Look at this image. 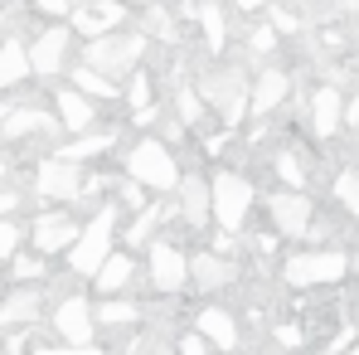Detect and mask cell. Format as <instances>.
<instances>
[{"label":"cell","instance_id":"obj_21","mask_svg":"<svg viewBox=\"0 0 359 355\" xmlns=\"http://www.w3.org/2000/svg\"><path fill=\"white\" fill-rule=\"evenodd\" d=\"M59 112H44V108H15L0 122V141H34V136H59Z\"/></svg>","mask_w":359,"mask_h":355},{"label":"cell","instance_id":"obj_11","mask_svg":"<svg viewBox=\"0 0 359 355\" xmlns=\"http://www.w3.org/2000/svg\"><path fill=\"white\" fill-rule=\"evenodd\" d=\"M238 283H243L238 258H229V253H219V248H199V253H189V292L219 297V292H233Z\"/></svg>","mask_w":359,"mask_h":355},{"label":"cell","instance_id":"obj_20","mask_svg":"<svg viewBox=\"0 0 359 355\" xmlns=\"http://www.w3.org/2000/svg\"><path fill=\"white\" fill-rule=\"evenodd\" d=\"M54 112H59L68 136H83V131L97 127V98H88V93L73 88V83H59V88H54Z\"/></svg>","mask_w":359,"mask_h":355},{"label":"cell","instance_id":"obj_9","mask_svg":"<svg viewBox=\"0 0 359 355\" xmlns=\"http://www.w3.org/2000/svg\"><path fill=\"white\" fill-rule=\"evenodd\" d=\"M49 326H54V336H59L63 346H97V302H88L83 292H68L54 302V311H49Z\"/></svg>","mask_w":359,"mask_h":355},{"label":"cell","instance_id":"obj_16","mask_svg":"<svg viewBox=\"0 0 359 355\" xmlns=\"http://www.w3.org/2000/svg\"><path fill=\"white\" fill-rule=\"evenodd\" d=\"M136 283H146V263L136 258V248H117V253L97 268L93 292L97 297H126V292H136Z\"/></svg>","mask_w":359,"mask_h":355},{"label":"cell","instance_id":"obj_38","mask_svg":"<svg viewBox=\"0 0 359 355\" xmlns=\"http://www.w3.org/2000/svg\"><path fill=\"white\" fill-rule=\"evenodd\" d=\"M248 49H252V54H272V49H277V30H272V25L252 30V34H248Z\"/></svg>","mask_w":359,"mask_h":355},{"label":"cell","instance_id":"obj_8","mask_svg":"<svg viewBox=\"0 0 359 355\" xmlns=\"http://www.w3.org/2000/svg\"><path fill=\"white\" fill-rule=\"evenodd\" d=\"M262 214H267V224H272V229H277L282 238H306L320 209H316V200H311L306 190L277 185V190H267V200H262Z\"/></svg>","mask_w":359,"mask_h":355},{"label":"cell","instance_id":"obj_29","mask_svg":"<svg viewBox=\"0 0 359 355\" xmlns=\"http://www.w3.org/2000/svg\"><path fill=\"white\" fill-rule=\"evenodd\" d=\"M112 141H117V131H83V136H73V141H63L59 156H68V161H93V156H102V151H112Z\"/></svg>","mask_w":359,"mask_h":355},{"label":"cell","instance_id":"obj_26","mask_svg":"<svg viewBox=\"0 0 359 355\" xmlns=\"http://www.w3.org/2000/svg\"><path fill=\"white\" fill-rule=\"evenodd\" d=\"M29 73H34L29 44H25V39H5V44H0V93L15 88V83H25Z\"/></svg>","mask_w":359,"mask_h":355},{"label":"cell","instance_id":"obj_31","mask_svg":"<svg viewBox=\"0 0 359 355\" xmlns=\"http://www.w3.org/2000/svg\"><path fill=\"white\" fill-rule=\"evenodd\" d=\"M330 190H335V205H340V214L359 224V171H355V166L335 171V180H330Z\"/></svg>","mask_w":359,"mask_h":355},{"label":"cell","instance_id":"obj_23","mask_svg":"<svg viewBox=\"0 0 359 355\" xmlns=\"http://www.w3.org/2000/svg\"><path fill=\"white\" fill-rule=\"evenodd\" d=\"M97 326L102 331H141L146 326V302H136V292L97 297Z\"/></svg>","mask_w":359,"mask_h":355},{"label":"cell","instance_id":"obj_5","mask_svg":"<svg viewBox=\"0 0 359 355\" xmlns=\"http://www.w3.org/2000/svg\"><path fill=\"white\" fill-rule=\"evenodd\" d=\"M209 190H214V229L243 234L252 224V209H257V185H252V176L238 171V166H219L209 176Z\"/></svg>","mask_w":359,"mask_h":355},{"label":"cell","instance_id":"obj_6","mask_svg":"<svg viewBox=\"0 0 359 355\" xmlns=\"http://www.w3.org/2000/svg\"><path fill=\"white\" fill-rule=\"evenodd\" d=\"M146 54H151V39L141 30H117V34H102V39H83V59L78 63H88V68L121 83L146 63Z\"/></svg>","mask_w":359,"mask_h":355},{"label":"cell","instance_id":"obj_19","mask_svg":"<svg viewBox=\"0 0 359 355\" xmlns=\"http://www.w3.org/2000/svg\"><path fill=\"white\" fill-rule=\"evenodd\" d=\"M44 288H34V283H20V288H10L5 302H0V326L5 331H29V326H39L44 321Z\"/></svg>","mask_w":359,"mask_h":355},{"label":"cell","instance_id":"obj_1","mask_svg":"<svg viewBox=\"0 0 359 355\" xmlns=\"http://www.w3.org/2000/svg\"><path fill=\"white\" fill-rule=\"evenodd\" d=\"M350 268H355V258L340 243H325V248L316 243V248H297L282 258V283L292 292H330L350 278Z\"/></svg>","mask_w":359,"mask_h":355},{"label":"cell","instance_id":"obj_3","mask_svg":"<svg viewBox=\"0 0 359 355\" xmlns=\"http://www.w3.org/2000/svg\"><path fill=\"white\" fill-rule=\"evenodd\" d=\"M121 209L117 200H102L93 214H88V224H83V234H78V243L68 248V273L73 278H97V268L117 253V224H121Z\"/></svg>","mask_w":359,"mask_h":355},{"label":"cell","instance_id":"obj_27","mask_svg":"<svg viewBox=\"0 0 359 355\" xmlns=\"http://www.w3.org/2000/svg\"><path fill=\"white\" fill-rule=\"evenodd\" d=\"M68 83L83 88V93L97 98V103H117V98H121L117 78H107V73H97V68H88V63H73V68H68Z\"/></svg>","mask_w":359,"mask_h":355},{"label":"cell","instance_id":"obj_42","mask_svg":"<svg viewBox=\"0 0 359 355\" xmlns=\"http://www.w3.org/2000/svg\"><path fill=\"white\" fill-rule=\"evenodd\" d=\"M272 5H292V0H238V10H272Z\"/></svg>","mask_w":359,"mask_h":355},{"label":"cell","instance_id":"obj_39","mask_svg":"<svg viewBox=\"0 0 359 355\" xmlns=\"http://www.w3.org/2000/svg\"><path fill=\"white\" fill-rule=\"evenodd\" d=\"M29 355H107V351L102 346H63L59 341V346H34Z\"/></svg>","mask_w":359,"mask_h":355},{"label":"cell","instance_id":"obj_12","mask_svg":"<svg viewBox=\"0 0 359 355\" xmlns=\"http://www.w3.org/2000/svg\"><path fill=\"white\" fill-rule=\"evenodd\" d=\"M78 234H83V219H78V214H68V209H44V214H34V224H29V248L44 253V258H68V248L78 243Z\"/></svg>","mask_w":359,"mask_h":355},{"label":"cell","instance_id":"obj_17","mask_svg":"<svg viewBox=\"0 0 359 355\" xmlns=\"http://www.w3.org/2000/svg\"><path fill=\"white\" fill-rule=\"evenodd\" d=\"M175 205H180V224L184 229H209L214 224V190H209V180L199 176V171H184V180H180L175 190Z\"/></svg>","mask_w":359,"mask_h":355},{"label":"cell","instance_id":"obj_36","mask_svg":"<svg viewBox=\"0 0 359 355\" xmlns=\"http://www.w3.org/2000/svg\"><path fill=\"white\" fill-rule=\"evenodd\" d=\"M267 25H272L277 34H301V30H306V20H297V15H292V10H282V5H272V10H267Z\"/></svg>","mask_w":359,"mask_h":355},{"label":"cell","instance_id":"obj_41","mask_svg":"<svg viewBox=\"0 0 359 355\" xmlns=\"http://www.w3.org/2000/svg\"><path fill=\"white\" fill-rule=\"evenodd\" d=\"M15 209H20V195L0 185V219H5V214H15Z\"/></svg>","mask_w":359,"mask_h":355},{"label":"cell","instance_id":"obj_14","mask_svg":"<svg viewBox=\"0 0 359 355\" xmlns=\"http://www.w3.org/2000/svg\"><path fill=\"white\" fill-rule=\"evenodd\" d=\"M68 49H73V25H68V20L44 25V30L29 39V63H34V73H39V78H59L63 68H73V63H68Z\"/></svg>","mask_w":359,"mask_h":355},{"label":"cell","instance_id":"obj_46","mask_svg":"<svg viewBox=\"0 0 359 355\" xmlns=\"http://www.w3.org/2000/svg\"><path fill=\"white\" fill-rule=\"evenodd\" d=\"M345 355H359V341H355V346H350V351H345Z\"/></svg>","mask_w":359,"mask_h":355},{"label":"cell","instance_id":"obj_40","mask_svg":"<svg viewBox=\"0 0 359 355\" xmlns=\"http://www.w3.org/2000/svg\"><path fill=\"white\" fill-rule=\"evenodd\" d=\"M272 336H277L282 346H306V331H301L297 321H277V326H272Z\"/></svg>","mask_w":359,"mask_h":355},{"label":"cell","instance_id":"obj_10","mask_svg":"<svg viewBox=\"0 0 359 355\" xmlns=\"http://www.w3.org/2000/svg\"><path fill=\"white\" fill-rule=\"evenodd\" d=\"M34 195L39 200H54V205H83L88 195V171L68 156H49L34 166Z\"/></svg>","mask_w":359,"mask_h":355},{"label":"cell","instance_id":"obj_4","mask_svg":"<svg viewBox=\"0 0 359 355\" xmlns=\"http://www.w3.org/2000/svg\"><path fill=\"white\" fill-rule=\"evenodd\" d=\"M199 93L209 103V112L224 122V131H238L243 117L252 112V78L238 63H214L199 73Z\"/></svg>","mask_w":359,"mask_h":355},{"label":"cell","instance_id":"obj_47","mask_svg":"<svg viewBox=\"0 0 359 355\" xmlns=\"http://www.w3.org/2000/svg\"><path fill=\"white\" fill-rule=\"evenodd\" d=\"M0 25H5V10H0Z\"/></svg>","mask_w":359,"mask_h":355},{"label":"cell","instance_id":"obj_2","mask_svg":"<svg viewBox=\"0 0 359 355\" xmlns=\"http://www.w3.org/2000/svg\"><path fill=\"white\" fill-rule=\"evenodd\" d=\"M121 176L141 180L151 195H175L184 171H180V156L165 136H136L126 151H121Z\"/></svg>","mask_w":359,"mask_h":355},{"label":"cell","instance_id":"obj_18","mask_svg":"<svg viewBox=\"0 0 359 355\" xmlns=\"http://www.w3.org/2000/svg\"><path fill=\"white\" fill-rule=\"evenodd\" d=\"M189 326L204 336V341H214L219 351H238L243 346V326L238 316L224 306V302H204V306H194V316H189Z\"/></svg>","mask_w":359,"mask_h":355},{"label":"cell","instance_id":"obj_45","mask_svg":"<svg viewBox=\"0 0 359 355\" xmlns=\"http://www.w3.org/2000/svg\"><path fill=\"white\" fill-rule=\"evenodd\" d=\"M78 5H97V0H73V10H78Z\"/></svg>","mask_w":359,"mask_h":355},{"label":"cell","instance_id":"obj_30","mask_svg":"<svg viewBox=\"0 0 359 355\" xmlns=\"http://www.w3.org/2000/svg\"><path fill=\"white\" fill-rule=\"evenodd\" d=\"M151 98H156V73H151V63H141V68L126 78V88H121V103H126L131 112H141V108H151Z\"/></svg>","mask_w":359,"mask_h":355},{"label":"cell","instance_id":"obj_7","mask_svg":"<svg viewBox=\"0 0 359 355\" xmlns=\"http://www.w3.org/2000/svg\"><path fill=\"white\" fill-rule=\"evenodd\" d=\"M141 263H146V288L156 297H184L189 292V253L180 248L175 238H151L141 248Z\"/></svg>","mask_w":359,"mask_h":355},{"label":"cell","instance_id":"obj_44","mask_svg":"<svg viewBox=\"0 0 359 355\" xmlns=\"http://www.w3.org/2000/svg\"><path fill=\"white\" fill-rule=\"evenodd\" d=\"M5 176H10V161H5V156H0V185H5Z\"/></svg>","mask_w":359,"mask_h":355},{"label":"cell","instance_id":"obj_15","mask_svg":"<svg viewBox=\"0 0 359 355\" xmlns=\"http://www.w3.org/2000/svg\"><path fill=\"white\" fill-rule=\"evenodd\" d=\"M131 15H136V10H131L126 0H97V5H78V10L68 15V25H73V34H83V39H102V34L126 30Z\"/></svg>","mask_w":359,"mask_h":355},{"label":"cell","instance_id":"obj_43","mask_svg":"<svg viewBox=\"0 0 359 355\" xmlns=\"http://www.w3.org/2000/svg\"><path fill=\"white\" fill-rule=\"evenodd\" d=\"M10 112H15V103H0V122L10 117Z\"/></svg>","mask_w":359,"mask_h":355},{"label":"cell","instance_id":"obj_22","mask_svg":"<svg viewBox=\"0 0 359 355\" xmlns=\"http://www.w3.org/2000/svg\"><path fill=\"white\" fill-rule=\"evenodd\" d=\"M287 98H292V73L277 63H262L252 78V117H272Z\"/></svg>","mask_w":359,"mask_h":355},{"label":"cell","instance_id":"obj_13","mask_svg":"<svg viewBox=\"0 0 359 355\" xmlns=\"http://www.w3.org/2000/svg\"><path fill=\"white\" fill-rule=\"evenodd\" d=\"M345 98H340V88L335 83H316L311 93H306V131L325 146V141H335L340 136V127H345Z\"/></svg>","mask_w":359,"mask_h":355},{"label":"cell","instance_id":"obj_48","mask_svg":"<svg viewBox=\"0 0 359 355\" xmlns=\"http://www.w3.org/2000/svg\"><path fill=\"white\" fill-rule=\"evenodd\" d=\"M355 321H359V311H355Z\"/></svg>","mask_w":359,"mask_h":355},{"label":"cell","instance_id":"obj_34","mask_svg":"<svg viewBox=\"0 0 359 355\" xmlns=\"http://www.w3.org/2000/svg\"><path fill=\"white\" fill-rule=\"evenodd\" d=\"M20 243H25V224H20L15 214H5V219H0V263H10V258L20 253Z\"/></svg>","mask_w":359,"mask_h":355},{"label":"cell","instance_id":"obj_37","mask_svg":"<svg viewBox=\"0 0 359 355\" xmlns=\"http://www.w3.org/2000/svg\"><path fill=\"white\" fill-rule=\"evenodd\" d=\"M34 15H44L49 25L54 20H68L73 15V0H34Z\"/></svg>","mask_w":359,"mask_h":355},{"label":"cell","instance_id":"obj_49","mask_svg":"<svg viewBox=\"0 0 359 355\" xmlns=\"http://www.w3.org/2000/svg\"><path fill=\"white\" fill-rule=\"evenodd\" d=\"M325 355H330V351H325Z\"/></svg>","mask_w":359,"mask_h":355},{"label":"cell","instance_id":"obj_35","mask_svg":"<svg viewBox=\"0 0 359 355\" xmlns=\"http://www.w3.org/2000/svg\"><path fill=\"white\" fill-rule=\"evenodd\" d=\"M175 351H180V355H219V346H214V341H204V336L189 326V331H180Z\"/></svg>","mask_w":359,"mask_h":355},{"label":"cell","instance_id":"obj_33","mask_svg":"<svg viewBox=\"0 0 359 355\" xmlns=\"http://www.w3.org/2000/svg\"><path fill=\"white\" fill-rule=\"evenodd\" d=\"M10 273H15V283H39V278H49V258L44 253H15Z\"/></svg>","mask_w":359,"mask_h":355},{"label":"cell","instance_id":"obj_25","mask_svg":"<svg viewBox=\"0 0 359 355\" xmlns=\"http://www.w3.org/2000/svg\"><path fill=\"white\" fill-rule=\"evenodd\" d=\"M267 166H272L277 185H292V190H306L311 185V166H306V156H301L297 146H277L267 156Z\"/></svg>","mask_w":359,"mask_h":355},{"label":"cell","instance_id":"obj_28","mask_svg":"<svg viewBox=\"0 0 359 355\" xmlns=\"http://www.w3.org/2000/svg\"><path fill=\"white\" fill-rule=\"evenodd\" d=\"M136 20H141V34L156 44V39H165V44H175V10L170 5H146V10H136Z\"/></svg>","mask_w":359,"mask_h":355},{"label":"cell","instance_id":"obj_24","mask_svg":"<svg viewBox=\"0 0 359 355\" xmlns=\"http://www.w3.org/2000/svg\"><path fill=\"white\" fill-rule=\"evenodd\" d=\"M189 15H194V25H199V34H204V49H209V54H224V44H229V10H224L219 0H199Z\"/></svg>","mask_w":359,"mask_h":355},{"label":"cell","instance_id":"obj_32","mask_svg":"<svg viewBox=\"0 0 359 355\" xmlns=\"http://www.w3.org/2000/svg\"><path fill=\"white\" fill-rule=\"evenodd\" d=\"M175 117L184 122L189 131H199V127L209 122V103H204L199 88H175Z\"/></svg>","mask_w":359,"mask_h":355}]
</instances>
